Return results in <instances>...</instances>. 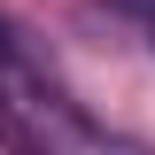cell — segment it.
Segmentation results:
<instances>
[{
  "label": "cell",
  "mask_w": 155,
  "mask_h": 155,
  "mask_svg": "<svg viewBox=\"0 0 155 155\" xmlns=\"http://www.w3.org/2000/svg\"><path fill=\"white\" fill-rule=\"evenodd\" d=\"M132 8H140V16H147V47H155V0H132Z\"/></svg>",
  "instance_id": "obj_1"
}]
</instances>
